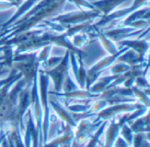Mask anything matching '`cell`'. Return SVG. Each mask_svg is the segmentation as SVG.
<instances>
[{"mask_svg":"<svg viewBox=\"0 0 150 147\" xmlns=\"http://www.w3.org/2000/svg\"><path fill=\"white\" fill-rule=\"evenodd\" d=\"M69 51L67 50V52L62 57V60L55 67L47 70L42 69L44 72L48 76V78H51L53 79L54 86L56 92H59L61 90L66 74L69 70Z\"/></svg>","mask_w":150,"mask_h":147,"instance_id":"3","label":"cell"},{"mask_svg":"<svg viewBox=\"0 0 150 147\" xmlns=\"http://www.w3.org/2000/svg\"><path fill=\"white\" fill-rule=\"evenodd\" d=\"M94 32L96 34V37L98 38V40L100 41L103 48L108 52L109 55H114V54H116V53L119 52V50L120 49V48L118 49V47L115 45V43L112 40H110L109 38H107L105 35V34L103 33V31H101L99 29V27H98V26H95Z\"/></svg>","mask_w":150,"mask_h":147,"instance_id":"9","label":"cell"},{"mask_svg":"<svg viewBox=\"0 0 150 147\" xmlns=\"http://www.w3.org/2000/svg\"><path fill=\"white\" fill-rule=\"evenodd\" d=\"M127 49L128 48H127V47L120 48V49L119 50L118 53H116L114 55H109V56H105V58H103L102 60L98 61L94 65H92L89 70H87L86 71V85H87V87H90L98 79V78H99L100 74L107 67L111 66L112 64L116 62L118 57L124 51H126Z\"/></svg>","mask_w":150,"mask_h":147,"instance_id":"2","label":"cell"},{"mask_svg":"<svg viewBox=\"0 0 150 147\" xmlns=\"http://www.w3.org/2000/svg\"><path fill=\"white\" fill-rule=\"evenodd\" d=\"M127 0H97L91 2L96 10H98L102 16H106L115 11L119 5L124 4Z\"/></svg>","mask_w":150,"mask_h":147,"instance_id":"7","label":"cell"},{"mask_svg":"<svg viewBox=\"0 0 150 147\" xmlns=\"http://www.w3.org/2000/svg\"><path fill=\"white\" fill-rule=\"evenodd\" d=\"M101 15L102 14L98 10H81L57 15L52 18L51 20L63 26H69L86 21H93L95 19L101 17Z\"/></svg>","mask_w":150,"mask_h":147,"instance_id":"1","label":"cell"},{"mask_svg":"<svg viewBox=\"0 0 150 147\" xmlns=\"http://www.w3.org/2000/svg\"><path fill=\"white\" fill-rule=\"evenodd\" d=\"M149 0H134L131 6L127 7V8H123V9H119L116 11H113L112 12H111L110 14H108L106 16H102L101 19L99 21L94 22V25L100 28L101 26H104L110 22L115 21L119 19L125 18L127 15H129L130 13L134 12V11L142 8L145 4H147L149 3Z\"/></svg>","mask_w":150,"mask_h":147,"instance_id":"4","label":"cell"},{"mask_svg":"<svg viewBox=\"0 0 150 147\" xmlns=\"http://www.w3.org/2000/svg\"><path fill=\"white\" fill-rule=\"evenodd\" d=\"M90 34H84L83 32L78 33L75 35L72 36V40L71 42L73 44L74 47L79 49L86 44H88L91 41V38H90Z\"/></svg>","mask_w":150,"mask_h":147,"instance_id":"11","label":"cell"},{"mask_svg":"<svg viewBox=\"0 0 150 147\" xmlns=\"http://www.w3.org/2000/svg\"><path fill=\"white\" fill-rule=\"evenodd\" d=\"M130 69H131L130 65L121 63V62H119L116 64L112 65L110 70H111V72L112 75H121V74H124L127 71H128Z\"/></svg>","mask_w":150,"mask_h":147,"instance_id":"12","label":"cell"},{"mask_svg":"<svg viewBox=\"0 0 150 147\" xmlns=\"http://www.w3.org/2000/svg\"><path fill=\"white\" fill-rule=\"evenodd\" d=\"M147 28L135 29V28H133L130 26H118L116 28H113V29H111V30H108V31L103 32V33L105 34V35L107 38L112 40L113 42H119L122 40L128 39L131 36L140 35Z\"/></svg>","mask_w":150,"mask_h":147,"instance_id":"5","label":"cell"},{"mask_svg":"<svg viewBox=\"0 0 150 147\" xmlns=\"http://www.w3.org/2000/svg\"><path fill=\"white\" fill-rule=\"evenodd\" d=\"M13 7H17L15 4L11 3V2H7L5 0H1L0 1V11H5V10H9L11 8Z\"/></svg>","mask_w":150,"mask_h":147,"instance_id":"15","label":"cell"},{"mask_svg":"<svg viewBox=\"0 0 150 147\" xmlns=\"http://www.w3.org/2000/svg\"><path fill=\"white\" fill-rule=\"evenodd\" d=\"M120 48L127 47L130 49H133L135 51L139 57L142 60H144V57L146 56V54L149 51V42L146 40H142V39H137V40H131V39H125L122 40L119 42H117ZM148 61V60H146Z\"/></svg>","mask_w":150,"mask_h":147,"instance_id":"6","label":"cell"},{"mask_svg":"<svg viewBox=\"0 0 150 147\" xmlns=\"http://www.w3.org/2000/svg\"><path fill=\"white\" fill-rule=\"evenodd\" d=\"M36 1H37V2H39V1H40V0H36Z\"/></svg>","mask_w":150,"mask_h":147,"instance_id":"16","label":"cell"},{"mask_svg":"<svg viewBox=\"0 0 150 147\" xmlns=\"http://www.w3.org/2000/svg\"><path fill=\"white\" fill-rule=\"evenodd\" d=\"M72 4H74L76 6L83 9V10H96L91 2H89L88 0H67Z\"/></svg>","mask_w":150,"mask_h":147,"instance_id":"14","label":"cell"},{"mask_svg":"<svg viewBox=\"0 0 150 147\" xmlns=\"http://www.w3.org/2000/svg\"><path fill=\"white\" fill-rule=\"evenodd\" d=\"M52 47H53V45H51V44L44 46L43 48L40 49V51L38 52L37 56H38L39 62L40 63V66L43 65L45 64V62L47 61V59L50 56V51H51Z\"/></svg>","mask_w":150,"mask_h":147,"instance_id":"13","label":"cell"},{"mask_svg":"<svg viewBox=\"0 0 150 147\" xmlns=\"http://www.w3.org/2000/svg\"><path fill=\"white\" fill-rule=\"evenodd\" d=\"M119 76L120 75H112V76L101 78L100 79H98V81L96 84L91 86V91L92 93H98L104 90L105 87H109V85H111L114 80H116Z\"/></svg>","mask_w":150,"mask_h":147,"instance_id":"10","label":"cell"},{"mask_svg":"<svg viewBox=\"0 0 150 147\" xmlns=\"http://www.w3.org/2000/svg\"><path fill=\"white\" fill-rule=\"evenodd\" d=\"M149 14L150 8L149 6H146L144 8L142 7V8L134 11V12L130 13L127 17H125V19L121 22L118 23V26H127L128 24H130L131 22L137 20V19H145V20L149 21Z\"/></svg>","mask_w":150,"mask_h":147,"instance_id":"8","label":"cell"}]
</instances>
